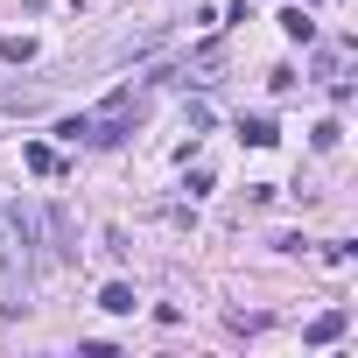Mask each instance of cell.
Wrapping results in <instances>:
<instances>
[{"instance_id": "1", "label": "cell", "mask_w": 358, "mask_h": 358, "mask_svg": "<svg viewBox=\"0 0 358 358\" xmlns=\"http://www.w3.org/2000/svg\"><path fill=\"white\" fill-rule=\"evenodd\" d=\"M36 246H43L36 218H29L22 204H0V288H8L15 309H22L29 288H36Z\"/></svg>"}, {"instance_id": "2", "label": "cell", "mask_w": 358, "mask_h": 358, "mask_svg": "<svg viewBox=\"0 0 358 358\" xmlns=\"http://www.w3.org/2000/svg\"><path fill=\"white\" fill-rule=\"evenodd\" d=\"M134 120H141V106H134V92L120 85L99 113H78V120H64V141H92V148H120L127 134H134Z\"/></svg>"}, {"instance_id": "3", "label": "cell", "mask_w": 358, "mask_h": 358, "mask_svg": "<svg viewBox=\"0 0 358 358\" xmlns=\"http://www.w3.org/2000/svg\"><path fill=\"white\" fill-rule=\"evenodd\" d=\"M239 141H246V148H274V141H281V127H274L267 113H246V120H239Z\"/></svg>"}, {"instance_id": "4", "label": "cell", "mask_w": 358, "mask_h": 358, "mask_svg": "<svg viewBox=\"0 0 358 358\" xmlns=\"http://www.w3.org/2000/svg\"><path fill=\"white\" fill-rule=\"evenodd\" d=\"M134 302H141V295H134L127 281H106V295H99V309H113V316H134Z\"/></svg>"}, {"instance_id": "5", "label": "cell", "mask_w": 358, "mask_h": 358, "mask_svg": "<svg viewBox=\"0 0 358 358\" xmlns=\"http://www.w3.org/2000/svg\"><path fill=\"white\" fill-rule=\"evenodd\" d=\"M337 337H344V309H323L309 323V344H337Z\"/></svg>"}, {"instance_id": "6", "label": "cell", "mask_w": 358, "mask_h": 358, "mask_svg": "<svg viewBox=\"0 0 358 358\" xmlns=\"http://www.w3.org/2000/svg\"><path fill=\"white\" fill-rule=\"evenodd\" d=\"M0 64H36V36H0Z\"/></svg>"}, {"instance_id": "7", "label": "cell", "mask_w": 358, "mask_h": 358, "mask_svg": "<svg viewBox=\"0 0 358 358\" xmlns=\"http://www.w3.org/2000/svg\"><path fill=\"white\" fill-rule=\"evenodd\" d=\"M22 162H29V176H57V148H43V141H29Z\"/></svg>"}, {"instance_id": "8", "label": "cell", "mask_w": 358, "mask_h": 358, "mask_svg": "<svg viewBox=\"0 0 358 358\" xmlns=\"http://www.w3.org/2000/svg\"><path fill=\"white\" fill-rule=\"evenodd\" d=\"M281 29H288V36H295V43H309V36H316V22H309V15H302V8H281Z\"/></svg>"}, {"instance_id": "9", "label": "cell", "mask_w": 358, "mask_h": 358, "mask_svg": "<svg viewBox=\"0 0 358 358\" xmlns=\"http://www.w3.org/2000/svg\"><path fill=\"white\" fill-rule=\"evenodd\" d=\"M309 141H316V148H323V155H330V148H337V141H344V127H337V120H323V127H316V134H309Z\"/></svg>"}]
</instances>
